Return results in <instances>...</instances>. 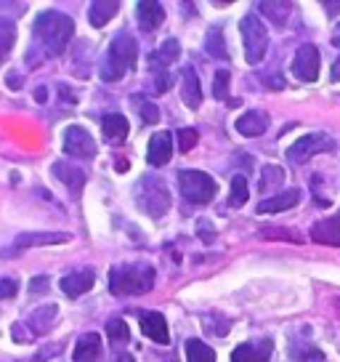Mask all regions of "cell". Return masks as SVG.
I'll return each mask as SVG.
<instances>
[{"mask_svg": "<svg viewBox=\"0 0 340 362\" xmlns=\"http://www.w3.org/2000/svg\"><path fill=\"white\" fill-rule=\"evenodd\" d=\"M181 57V45H178V40L176 37H168L165 43L159 45L157 51L152 54V59H149V67L152 69H165L170 67L176 59Z\"/></svg>", "mask_w": 340, "mask_h": 362, "instance_id": "7402d4cb", "label": "cell"}, {"mask_svg": "<svg viewBox=\"0 0 340 362\" xmlns=\"http://www.w3.org/2000/svg\"><path fill=\"white\" fill-rule=\"evenodd\" d=\"M35 99H37V102H46V88H37V90H35Z\"/></svg>", "mask_w": 340, "mask_h": 362, "instance_id": "b9f144b4", "label": "cell"}, {"mask_svg": "<svg viewBox=\"0 0 340 362\" xmlns=\"http://www.w3.org/2000/svg\"><path fill=\"white\" fill-rule=\"evenodd\" d=\"M102 128H104L107 141H112V144H123L125 139H128V131H130V125H128V117H125V115H107Z\"/></svg>", "mask_w": 340, "mask_h": 362, "instance_id": "603a6c76", "label": "cell"}, {"mask_svg": "<svg viewBox=\"0 0 340 362\" xmlns=\"http://www.w3.org/2000/svg\"><path fill=\"white\" fill-rule=\"evenodd\" d=\"M181 78H183V86H181L183 104H186V107H192V110H197V107L202 104V88H200V78H197V69H194V67H186L181 72Z\"/></svg>", "mask_w": 340, "mask_h": 362, "instance_id": "ffe728a7", "label": "cell"}, {"mask_svg": "<svg viewBox=\"0 0 340 362\" xmlns=\"http://www.w3.org/2000/svg\"><path fill=\"white\" fill-rule=\"evenodd\" d=\"M117 8H120L117 0H93L91 8H88V22L93 27H104L117 13Z\"/></svg>", "mask_w": 340, "mask_h": 362, "instance_id": "d4e9b609", "label": "cell"}, {"mask_svg": "<svg viewBox=\"0 0 340 362\" xmlns=\"http://www.w3.org/2000/svg\"><path fill=\"white\" fill-rule=\"evenodd\" d=\"M258 11H263L274 24L282 27L287 22V16H290V6L287 3H258Z\"/></svg>", "mask_w": 340, "mask_h": 362, "instance_id": "f546056e", "label": "cell"}, {"mask_svg": "<svg viewBox=\"0 0 340 362\" xmlns=\"http://www.w3.org/2000/svg\"><path fill=\"white\" fill-rule=\"evenodd\" d=\"M229 83H231V75L226 69H218L216 78H213V96L216 99H229Z\"/></svg>", "mask_w": 340, "mask_h": 362, "instance_id": "836d02e7", "label": "cell"}, {"mask_svg": "<svg viewBox=\"0 0 340 362\" xmlns=\"http://www.w3.org/2000/svg\"><path fill=\"white\" fill-rule=\"evenodd\" d=\"M178 187H181V194L189 203H210L218 194L216 179L207 176L205 170H181L178 173Z\"/></svg>", "mask_w": 340, "mask_h": 362, "instance_id": "8992f818", "label": "cell"}, {"mask_svg": "<svg viewBox=\"0 0 340 362\" xmlns=\"http://www.w3.org/2000/svg\"><path fill=\"white\" fill-rule=\"evenodd\" d=\"M59 243H69L67 232H24L13 240V250L11 253H19V250L27 248H40V245H59ZM6 253V256H11Z\"/></svg>", "mask_w": 340, "mask_h": 362, "instance_id": "30bf717a", "label": "cell"}, {"mask_svg": "<svg viewBox=\"0 0 340 362\" xmlns=\"http://www.w3.org/2000/svg\"><path fill=\"white\" fill-rule=\"evenodd\" d=\"M261 238H266V240L277 238V240H290V243H300V238L293 235V232H287V229H263Z\"/></svg>", "mask_w": 340, "mask_h": 362, "instance_id": "d590c367", "label": "cell"}, {"mask_svg": "<svg viewBox=\"0 0 340 362\" xmlns=\"http://www.w3.org/2000/svg\"><path fill=\"white\" fill-rule=\"evenodd\" d=\"M332 80H335V83H340V57L335 59V64H332Z\"/></svg>", "mask_w": 340, "mask_h": 362, "instance_id": "60d3db41", "label": "cell"}, {"mask_svg": "<svg viewBox=\"0 0 340 362\" xmlns=\"http://www.w3.org/2000/svg\"><path fill=\"white\" fill-rule=\"evenodd\" d=\"M112 362H136V360H133L130 354H125V351H117V354L112 357Z\"/></svg>", "mask_w": 340, "mask_h": 362, "instance_id": "ab89813d", "label": "cell"}, {"mask_svg": "<svg viewBox=\"0 0 340 362\" xmlns=\"http://www.w3.org/2000/svg\"><path fill=\"white\" fill-rule=\"evenodd\" d=\"M133 104H136L138 115H141V120H144L147 125L159 123V110H157V104L147 102L144 96H133Z\"/></svg>", "mask_w": 340, "mask_h": 362, "instance_id": "1f68e13d", "label": "cell"}, {"mask_svg": "<svg viewBox=\"0 0 340 362\" xmlns=\"http://www.w3.org/2000/svg\"><path fill=\"white\" fill-rule=\"evenodd\" d=\"M54 176L67 184V189L72 197H80L83 187H85V170L75 168V165H67V163H64V165L56 163V165H54Z\"/></svg>", "mask_w": 340, "mask_h": 362, "instance_id": "ac0fdd59", "label": "cell"}, {"mask_svg": "<svg viewBox=\"0 0 340 362\" xmlns=\"http://www.w3.org/2000/svg\"><path fill=\"white\" fill-rule=\"evenodd\" d=\"M136 19L144 33H152V30H157L159 24L165 22V8L159 6L157 0H141L136 6Z\"/></svg>", "mask_w": 340, "mask_h": 362, "instance_id": "2e32d148", "label": "cell"}, {"mask_svg": "<svg viewBox=\"0 0 340 362\" xmlns=\"http://www.w3.org/2000/svg\"><path fill=\"white\" fill-rule=\"evenodd\" d=\"M16 291H19V285L13 280H0V298H13Z\"/></svg>", "mask_w": 340, "mask_h": 362, "instance_id": "8d00e7d4", "label": "cell"}, {"mask_svg": "<svg viewBox=\"0 0 340 362\" xmlns=\"http://www.w3.org/2000/svg\"><path fill=\"white\" fill-rule=\"evenodd\" d=\"M13 43H16V24L11 19H0V64L8 59Z\"/></svg>", "mask_w": 340, "mask_h": 362, "instance_id": "4316f807", "label": "cell"}, {"mask_svg": "<svg viewBox=\"0 0 340 362\" xmlns=\"http://www.w3.org/2000/svg\"><path fill=\"white\" fill-rule=\"evenodd\" d=\"M324 8H327V11H340V3H327Z\"/></svg>", "mask_w": 340, "mask_h": 362, "instance_id": "7bdbcfd3", "label": "cell"}, {"mask_svg": "<svg viewBox=\"0 0 340 362\" xmlns=\"http://www.w3.org/2000/svg\"><path fill=\"white\" fill-rule=\"evenodd\" d=\"M61 147L67 152L69 158H93L96 155V141L93 136L80 128V125H69L64 136H61Z\"/></svg>", "mask_w": 340, "mask_h": 362, "instance_id": "ba28073f", "label": "cell"}, {"mask_svg": "<svg viewBox=\"0 0 340 362\" xmlns=\"http://www.w3.org/2000/svg\"><path fill=\"white\" fill-rule=\"evenodd\" d=\"M138 320H141V330H144V336L149 341H154V344H170V330H168V322H165V317L159 315V312H138Z\"/></svg>", "mask_w": 340, "mask_h": 362, "instance_id": "8fae6325", "label": "cell"}, {"mask_svg": "<svg viewBox=\"0 0 340 362\" xmlns=\"http://www.w3.org/2000/svg\"><path fill=\"white\" fill-rule=\"evenodd\" d=\"M136 203L152 218H162L170 211V192L159 176H144L136 184Z\"/></svg>", "mask_w": 340, "mask_h": 362, "instance_id": "277c9868", "label": "cell"}, {"mask_svg": "<svg viewBox=\"0 0 340 362\" xmlns=\"http://www.w3.org/2000/svg\"><path fill=\"white\" fill-rule=\"evenodd\" d=\"M338 35H340V27H338Z\"/></svg>", "mask_w": 340, "mask_h": 362, "instance_id": "f6af8a7d", "label": "cell"}, {"mask_svg": "<svg viewBox=\"0 0 340 362\" xmlns=\"http://www.w3.org/2000/svg\"><path fill=\"white\" fill-rule=\"evenodd\" d=\"M154 269L149 264H130V267H114L109 272V288L114 296H141L152 291Z\"/></svg>", "mask_w": 340, "mask_h": 362, "instance_id": "3957f363", "label": "cell"}, {"mask_svg": "<svg viewBox=\"0 0 340 362\" xmlns=\"http://www.w3.org/2000/svg\"><path fill=\"white\" fill-rule=\"evenodd\" d=\"M35 37L43 43L48 57H61L75 35V22L61 11H43L35 19Z\"/></svg>", "mask_w": 340, "mask_h": 362, "instance_id": "6da1fadb", "label": "cell"}, {"mask_svg": "<svg viewBox=\"0 0 340 362\" xmlns=\"http://www.w3.org/2000/svg\"><path fill=\"white\" fill-rule=\"evenodd\" d=\"M248 197H250L248 179H245V176H234V179H231V194H229V205H231V208H242V205L248 203Z\"/></svg>", "mask_w": 340, "mask_h": 362, "instance_id": "f1b7e54d", "label": "cell"}, {"mask_svg": "<svg viewBox=\"0 0 340 362\" xmlns=\"http://www.w3.org/2000/svg\"><path fill=\"white\" fill-rule=\"evenodd\" d=\"M332 149H335V141L327 134H308V136H300L293 147L287 149V160L300 165V163H308L314 155L332 152Z\"/></svg>", "mask_w": 340, "mask_h": 362, "instance_id": "52a82bcc", "label": "cell"}, {"mask_svg": "<svg viewBox=\"0 0 340 362\" xmlns=\"http://www.w3.org/2000/svg\"><path fill=\"white\" fill-rule=\"evenodd\" d=\"M239 33H242V45H245V59L250 64H258L269 48V33H266L263 22L255 13H248L239 22Z\"/></svg>", "mask_w": 340, "mask_h": 362, "instance_id": "5b68a950", "label": "cell"}, {"mask_svg": "<svg viewBox=\"0 0 340 362\" xmlns=\"http://www.w3.org/2000/svg\"><path fill=\"white\" fill-rule=\"evenodd\" d=\"M197 139H200V134H197L194 128H181V131H178V149H181V152L194 149L197 147Z\"/></svg>", "mask_w": 340, "mask_h": 362, "instance_id": "e575fe53", "label": "cell"}, {"mask_svg": "<svg viewBox=\"0 0 340 362\" xmlns=\"http://www.w3.org/2000/svg\"><path fill=\"white\" fill-rule=\"evenodd\" d=\"M138 59V43L133 35L120 33L114 35V40L107 48V57L102 64V80L104 83H114V80H123L125 72L136 67Z\"/></svg>", "mask_w": 340, "mask_h": 362, "instance_id": "7a4b0ae2", "label": "cell"}, {"mask_svg": "<svg viewBox=\"0 0 340 362\" xmlns=\"http://www.w3.org/2000/svg\"><path fill=\"white\" fill-rule=\"evenodd\" d=\"M56 317H59V306L46 304V306H40V309H35L32 315H30V320H27V325H30L35 333H46V330L54 328Z\"/></svg>", "mask_w": 340, "mask_h": 362, "instance_id": "cb8c5ba5", "label": "cell"}, {"mask_svg": "<svg viewBox=\"0 0 340 362\" xmlns=\"http://www.w3.org/2000/svg\"><path fill=\"white\" fill-rule=\"evenodd\" d=\"M170 158H173V136H170V131H159V134H154L149 139V152H147L149 165L159 168V165L170 163Z\"/></svg>", "mask_w": 340, "mask_h": 362, "instance_id": "4fadbf2b", "label": "cell"}, {"mask_svg": "<svg viewBox=\"0 0 340 362\" xmlns=\"http://www.w3.org/2000/svg\"><path fill=\"white\" fill-rule=\"evenodd\" d=\"M75 362H102L104 360V346L99 333H85L80 336L75 344Z\"/></svg>", "mask_w": 340, "mask_h": 362, "instance_id": "5bb4252c", "label": "cell"}, {"mask_svg": "<svg viewBox=\"0 0 340 362\" xmlns=\"http://www.w3.org/2000/svg\"><path fill=\"white\" fill-rule=\"evenodd\" d=\"M107 333H109V339H112L114 344H123V341L130 339V328H128V322L120 320V317H114V320L107 322Z\"/></svg>", "mask_w": 340, "mask_h": 362, "instance_id": "d6a6232c", "label": "cell"}, {"mask_svg": "<svg viewBox=\"0 0 340 362\" xmlns=\"http://www.w3.org/2000/svg\"><path fill=\"white\" fill-rule=\"evenodd\" d=\"M279 184H284V170L279 165H266L261 170V184H258L261 192H269V189L279 187Z\"/></svg>", "mask_w": 340, "mask_h": 362, "instance_id": "4dcf8cb0", "label": "cell"}, {"mask_svg": "<svg viewBox=\"0 0 340 362\" xmlns=\"http://www.w3.org/2000/svg\"><path fill=\"white\" fill-rule=\"evenodd\" d=\"M46 288H48V277H35L32 283H30V291H32V293H43Z\"/></svg>", "mask_w": 340, "mask_h": 362, "instance_id": "f35d334b", "label": "cell"}, {"mask_svg": "<svg viewBox=\"0 0 340 362\" xmlns=\"http://www.w3.org/2000/svg\"><path fill=\"white\" fill-rule=\"evenodd\" d=\"M335 309L340 312V298H335Z\"/></svg>", "mask_w": 340, "mask_h": 362, "instance_id": "ee69618b", "label": "cell"}, {"mask_svg": "<svg viewBox=\"0 0 340 362\" xmlns=\"http://www.w3.org/2000/svg\"><path fill=\"white\" fill-rule=\"evenodd\" d=\"M272 349H274V344L269 339L248 341V344H239L237 349L231 351V362H269Z\"/></svg>", "mask_w": 340, "mask_h": 362, "instance_id": "7c38bea8", "label": "cell"}, {"mask_svg": "<svg viewBox=\"0 0 340 362\" xmlns=\"http://www.w3.org/2000/svg\"><path fill=\"white\" fill-rule=\"evenodd\" d=\"M205 51L216 59H229L226 43H224V35H221V27H213L207 37H205Z\"/></svg>", "mask_w": 340, "mask_h": 362, "instance_id": "83f0119b", "label": "cell"}, {"mask_svg": "<svg viewBox=\"0 0 340 362\" xmlns=\"http://www.w3.org/2000/svg\"><path fill=\"white\" fill-rule=\"evenodd\" d=\"M311 240L319 243V245H338L340 248V218L332 216V218H322L311 226Z\"/></svg>", "mask_w": 340, "mask_h": 362, "instance_id": "e0dca14e", "label": "cell"}, {"mask_svg": "<svg viewBox=\"0 0 340 362\" xmlns=\"http://www.w3.org/2000/svg\"><path fill=\"white\" fill-rule=\"evenodd\" d=\"M300 203V189H284L282 194H274V197H266L261 205H258V214H282L287 208Z\"/></svg>", "mask_w": 340, "mask_h": 362, "instance_id": "d6986e66", "label": "cell"}, {"mask_svg": "<svg viewBox=\"0 0 340 362\" xmlns=\"http://www.w3.org/2000/svg\"><path fill=\"white\" fill-rule=\"evenodd\" d=\"M154 83H157V90H159V93H165V90H168L170 86H173V75H170V72H159Z\"/></svg>", "mask_w": 340, "mask_h": 362, "instance_id": "74e56055", "label": "cell"}, {"mask_svg": "<svg viewBox=\"0 0 340 362\" xmlns=\"http://www.w3.org/2000/svg\"><path fill=\"white\" fill-rule=\"evenodd\" d=\"M93 283H96L93 269H78L72 272V274H67V277H61V291L69 298H78V296L88 293L93 288Z\"/></svg>", "mask_w": 340, "mask_h": 362, "instance_id": "9a60e30c", "label": "cell"}, {"mask_svg": "<svg viewBox=\"0 0 340 362\" xmlns=\"http://www.w3.org/2000/svg\"><path fill=\"white\" fill-rule=\"evenodd\" d=\"M186 362H216V351L200 339L186 341Z\"/></svg>", "mask_w": 340, "mask_h": 362, "instance_id": "484cf974", "label": "cell"}, {"mask_svg": "<svg viewBox=\"0 0 340 362\" xmlns=\"http://www.w3.org/2000/svg\"><path fill=\"white\" fill-rule=\"evenodd\" d=\"M269 128V115L261 110H250L237 120V131L242 136H261Z\"/></svg>", "mask_w": 340, "mask_h": 362, "instance_id": "44dd1931", "label": "cell"}, {"mask_svg": "<svg viewBox=\"0 0 340 362\" xmlns=\"http://www.w3.org/2000/svg\"><path fill=\"white\" fill-rule=\"evenodd\" d=\"M319 51L317 45H300L298 48V54H295L293 59V75L298 80H303V83H314V80L319 78Z\"/></svg>", "mask_w": 340, "mask_h": 362, "instance_id": "9c48e42d", "label": "cell"}]
</instances>
